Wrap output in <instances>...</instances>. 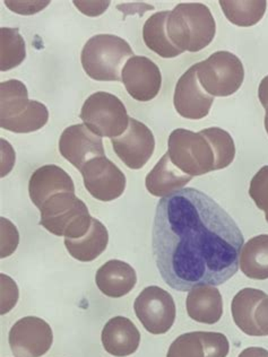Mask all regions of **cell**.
<instances>
[{
    "instance_id": "1",
    "label": "cell",
    "mask_w": 268,
    "mask_h": 357,
    "mask_svg": "<svg viewBox=\"0 0 268 357\" xmlns=\"http://www.w3.org/2000/svg\"><path fill=\"white\" fill-rule=\"evenodd\" d=\"M241 229L214 199L194 188L162 198L152 248L164 283L179 292L223 285L239 269Z\"/></svg>"
},
{
    "instance_id": "2",
    "label": "cell",
    "mask_w": 268,
    "mask_h": 357,
    "mask_svg": "<svg viewBox=\"0 0 268 357\" xmlns=\"http://www.w3.org/2000/svg\"><path fill=\"white\" fill-rule=\"evenodd\" d=\"M167 32L179 50L198 52L214 40L216 23L206 5L179 3L169 13Z\"/></svg>"
},
{
    "instance_id": "3",
    "label": "cell",
    "mask_w": 268,
    "mask_h": 357,
    "mask_svg": "<svg viewBox=\"0 0 268 357\" xmlns=\"http://www.w3.org/2000/svg\"><path fill=\"white\" fill-rule=\"evenodd\" d=\"M128 42L112 34H98L82 50L84 72L94 81L120 82L124 63L134 57Z\"/></svg>"
},
{
    "instance_id": "4",
    "label": "cell",
    "mask_w": 268,
    "mask_h": 357,
    "mask_svg": "<svg viewBox=\"0 0 268 357\" xmlns=\"http://www.w3.org/2000/svg\"><path fill=\"white\" fill-rule=\"evenodd\" d=\"M168 154L179 170L193 178L220 170L213 144L202 131L173 130L168 140Z\"/></svg>"
},
{
    "instance_id": "5",
    "label": "cell",
    "mask_w": 268,
    "mask_h": 357,
    "mask_svg": "<svg viewBox=\"0 0 268 357\" xmlns=\"http://www.w3.org/2000/svg\"><path fill=\"white\" fill-rule=\"evenodd\" d=\"M40 225L51 234L80 238L91 229L93 218L83 200L72 192H60L49 198L40 208Z\"/></svg>"
},
{
    "instance_id": "6",
    "label": "cell",
    "mask_w": 268,
    "mask_h": 357,
    "mask_svg": "<svg viewBox=\"0 0 268 357\" xmlns=\"http://www.w3.org/2000/svg\"><path fill=\"white\" fill-rule=\"evenodd\" d=\"M80 118L89 130L100 137H120L128 129V112L119 98L107 92H96L87 98Z\"/></svg>"
},
{
    "instance_id": "7",
    "label": "cell",
    "mask_w": 268,
    "mask_h": 357,
    "mask_svg": "<svg viewBox=\"0 0 268 357\" xmlns=\"http://www.w3.org/2000/svg\"><path fill=\"white\" fill-rule=\"evenodd\" d=\"M195 67L200 85L213 98L232 96L244 83L241 60L229 51L214 52Z\"/></svg>"
},
{
    "instance_id": "8",
    "label": "cell",
    "mask_w": 268,
    "mask_h": 357,
    "mask_svg": "<svg viewBox=\"0 0 268 357\" xmlns=\"http://www.w3.org/2000/svg\"><path fill=\"white\" fill-rule=\"evenodd\" d=\"M134 310L140 324L153 335L168 333L176 320L172 295L158 286L144 289L135 300Z\"/></svg>"
},
{
    "instance_id": "9",
    "label": "cell",
    "mask_w": 268,
    "mask_h": 357,
    "mask_svg": "<svg viewBox=\"0 0 268 357\" xmlns=\"http://www.w3.org/2000/svg\"><path fill=\"white\" fill-rule=\"evenodd\" d=\"M81 173L87 190L100 202H112L125 192V174L107 156L87 162Z\"/></svg>"
},
{
    "instance_id": "10",
    "label": "cell",
    "mask_w": 268,
    "mask_h": 357,
    "mask_svg": "<svg viewBox=\"0 0 268 357\" xmlns=\"http://www.w3.org/2000/svg\"><path fill=\"white\" fill-rule=\"evenodd\" d=\"M9 346L16 357H41L48 353L54 333L48 322L38 317H25L9 331Z\"/></svg>"
},
{
    "instance_id": "11",
    "label": "cell",
    "mask_w": 268,
    "mask_h": 357,
    "mask_svg": "<svg viewBox=\"0 0 268 357\" xmlns=\"http://www.w3.org/2000/svg\"><path fill=\"white\" fill-rule=\"evenodd\" d=\"M111 144L117 156L131 170L145 167L154 154V135L147 125L134 118H131L128 129L120 137L111 139Z\"/></svg>"
},
{
    "instance_id": "12",
    "label": "cell",
    "mask_w": 268,
    "mask_h": 357,
    "mask_svg": "<svg viewBox=\"0 0 268 357\" xmlns=\"http://www.w3.org/2000/svg\"><path fill=\"white\" fill-rule=\"evenodd\" d=\"M121 82L134 100L149 102L156 98L161 89V70L149 58L134 56L122 69Z\"/></svg>"
},
{
    "instance_id": "13",
    "label": "cell",
    "mask_w": 268,
    "mask_h": 357,
    "mask_svg": "<svg viewBox=\"0 0 268 357\" xmlns=\"http://www.w3.org/2000/svg\"><path fill=\"white\" fill-rule=\"evenodd\" d=\"M59 152L80 171L93 158L105 156L102 138L85 125L70 126L63 131L59 139Z\"/></svg>"
},
{
    "instance_id": "14",
    "label": "cell",
    "mask_w": 268,
    "mask_h": 357,
    "mask_svg": "<svg viewBox=\"0 0 268 357\" xmlns=\"http://www.w3.org/2000/svg\"><path fill=\"white\" fill-rule=\"evenodd\" d=\"M214 98L200 85L196 67L191 66L182 75L174 89L173 105L179 116L191 120L203 119L211 111Z\"/></svg>"
},
{
    "instance_id": "15",
    "label": "cell",
    "mask_w": 268,
    "mask_h": 357,
    "mask_svg": "<svg viewBox=\"0 0 268 357\" xmlns=\"http://www.w3.org/2000/svg\"><path fill=\"white\" fill-rule=\"evenodd\" d=\"M60 192L75 194L74 181L61 167L49 164L33 172L29 182V194L38 208H41L49 198Z\"/></svg>"
},
{
    "instance_id": "16",
    "label": "cell",
    "mask_w": 268,
    "mask_h": 357,
    "mask_svg": "<svg viewBox=\"0 0 268 357\" xmlns=\"http://www.w3.org/2000/svg\"><path fill=\"white\" fill-rule=\"evenodd\" d=\"M102 344L112 356L126 357L134 354L140 347V333L134 322L125 317H114L102 331Z\"/></svg>"
},
{
    "instance_id": "17",
    "label": "cell",
    "mask_w": 268,
    "mask_h": 357,
    "mask_svg": "<svg viewBox=\"0 0 268 357\" xmlns=\"http://www.w3.org/2000/svg\"><path fill=\"white\" fill-rule=\"evenodd\" d=\"M96 283L109 298H119L129 294L137 283L134 268L121 260H110L98 268Z\"/></svg>"
},
{
    "instance_id": "18",
    "label": "cell",
    "mask_w": 268,
    "mask_h": 357,
    "mask_svg": "<svg viewBox=\"0 0 268 357\" xmlns=\"http://www.w3.org/2000/svg\"><path fill=\"white\" fill-rule=\"evenodd\" d=\"M186 307L188 316L195 321L214 325L223 314V300L215 286H197L188 293Z\"/></svg>"
},
{
    "instance_id": "19",
    "label": "cell",
    "mask_w": 268,
    "mask_h": 357,
    "mask_svg": "<svg viewBox=\"0 0 268 357\" xmlns=\"http://www.w3.org/2000/svg\"><path fill=\"white\" fill-rule=\"evenodd\" d=\"M193 176H187L171 162L169 154L162 156L161 160L155 164L152 170L145 178V185L149 194L154 197L170 196L177 191L184 189L191 181Z\"/></svg>"
},
{
    "instance_id": "20",
    "label": "cell",
    "mask_w": 268,
    "mask_h": 357,
    "mask_svg": "<svg viewBox=\"0 0 268 357\" xmlns=\"http://www.w3.org/2000/svg\"><path fill=\"white\" fill-rule=\"evenodd\" d=\"M109 243L107 227L93 218L89 232L80 238H65L66 249L69 255L78 261L89 262L96 260L105 252Z\"/></svg>"
},
{
    "instance_id": "21",
    "label": "cell",
    "mask_w": 268,
    "mask_h": 357,
    "mask_svg": "<svg viewBox=\"0 0 268 357\" xmlns=\"http://www.w3.org/2000/svg\"><path fill=\"white\" fill-rule=\"evenodd\" d=\"M267 294L260 289H244L237 293L231 304L233 321L238 326L239 329L248 336L260 337V329L257 328L253 314L257 305Z\"/></svg>"
},
{
    "instance_id": "22",
    "label": "cell",
    "mask_w": 268,
    "mask_h": 357,
    "mask_svg": "<svg viewBox=\"0 0 268 357\" xmlns=\"http://www.w3.org/2000/svg\"><path fill=\"white\" fill-rule=\"evenodd\" d=\"M239 267L248 278L268 280V234L255 236L244 244Z\"/></svg>"
},
{
    "instance_id": "23",
    "label": "cell",
    "mask_w": 268,
    "mask_h": 357,
    "mask_svg": "<svg viewBox=\"0 0 268 357\" xmlns=\"http://www.w3.org/2000/svg\"><path fill=\"white\" fill-rule=\"evenodd\" d=\"M169 10L153 14L147 18L143 27V39L147 48L162 58H176L184 54L172 45L167 32V21Z\"/></svg>"
},
{
    "instance_id": "24",
    "label": "cell",
    "mask_w": 268,
    "mask_h": 357,
    "mask_svg": "<svg viewBox=\"0 0 268 357\" xmlns=\"http://www.w3.org/2000/svg\"><path fill=\"white\" fill-rule=\"evenodd\" d=\"M224 15L237 26L256 25L265 15V0H220Z\"/></svg>"
},
{
    "instance_id": "25",
    "label": "cell",
    "mask_w": 268,
    "mask_h": 357,
    "mask_svg": "<svg viewBox=\"0 0 268 357\" xmlns=\"http://www.w3.org/2000/svg\"><path fill=\"white\" fill-rule=\"evenodd\" d=\"M30 103L24 83L10 79L0 84V121L12 120L24 114Z\"/></svg>"
},
{
    "instance_id": "26",
    "label": "cell",
    "mask_w": 268,
    "mask_h": 357,
    "mask_svg": "<svg viewBox=\"0 0 268 357\" xmlns=\"http://www.w3.org/2000/svg\"><path fill=\"white\" fill-rule=\"evenodd\" d=\"M27 58V47L18 29H0V70L8 72L21 65Z\"/></svg>"
},
{
    "instance_id": "27",
    "label": "cell",
    "mask_w": 268,
    "mask_h": 357,
    "mask_svg": "<svg viewBox=\"0 0 268 357\" xmlns=\"http://www.w3.org/2000/svg\"><path fill=\"white\" fill-rule=\"evenodd\" d=\"M49 120V111L43 103L31 101L24 114L14 119L0 121V127L15 134H29L43 128Z\"/></svg>"
},
{
    "instance_id": "28",
    "label": "cell",
    "mask_w": 268,
    "mask_h": 357,
    "mask_svg": "<svg viewBox=\"0 0 268 357\" xmlns=\"http://www.w3.org/2000/svg\"><path fill=\"white\" fill-rule=\"evenodd\" d=\"M167 357H209L203 331L184 333L171 344Z\"/></svg>"
},
{
    "instance_id": "29",
    "label": "cell",
    "mask_w": 268,
    "mask_h": 357,
    "mask_svg": "<svg viewBox=\"0 0 268 357\" xmlns=\"http://www.w3.org/2000/svg\"><path fill=\"white\" fill-rule=\"evenodd\" d=\"M200 131L206 135L213 144L218 156V169L223 170L229 167L230 164H232L233 160L236 158V145L231 135L218 127H211Z\"/></svg>"
},
{
    "instance_id": "30",
    "label": "cell",
    "mask_w": 268,
    "mask_h": 357,
    "mask_svg": "<svg viewBox=\"0 0 268 357\" xmlns=\"http://www.w3.org/2000/svg\"><path fill=\"white\" fill-rule=\"evenodd\" d=\"M249 196L257 207L265 213L268 222V165L262 167L251 178Z\"/></svg>"
},
{
    "instance_id": "31",
    "label": "cell",
    "mask_w": 268,
    "mask_h": 357,
    "mask_svg": "<svg viewBox=\"0 0 268 357\" xmlns=\"http://www.w3.org/2000/svg\"><path fill=\"white\" fill-rule=\"evenodd\" d=\"M1 258L12 255L20 242L17 229L8 220L1 218Z\"/></svg>"
},
{
    "instance_id": "32",
    "label": "cell",
    "mask_w": 268,
    "mask_h": 357,
    "mask_svg": "<svg viewBox=\"0 0 268 357\" xmlns=\"http://www.w3.org/2000/svg\"><path fill=\"white\" fill-rule=\"evenodd\" d=\"M1 278V314L9 312L15 307L18 300V289L10 277L0 275Z\"/></svg>"
},
{
    "instance_id": "33",
    "label": "cell",
    "mask_w": 268,
    "mask_h": 357,
    "mask_svg": "<svg viewBox=\"0 0 268 357\" xmlns=\"http://www.w3.org/2000/svg\"><path fill=\"white\" fill-rule=\"evenodd\" d=\"M49 3L50 1H5V5L12 12L17 13L20 15H34L48 6Z\"/></svg>"
},
{
    "instance_id": "34",
    "label": "cell",
    "mask_w": 268,
    "mask_h": 357,
    "mask_svg": "<svg viewBox=\"0 0 268 357\" xmlns=\"http://www.w3.org/2000/svg\"><path fill=\"white\" fill-rule=\"evenodd\" d=\"M75 6L77 7L84 15L100 16L107 10V7L110 5V1H77L75 0Z\"/></svg>"
},
{
    "instance_id": "35",
    "label": "cell",
    "mask_w": 268,
    "mask_h": 357,
    "mask_svg": "<svg viewBox=\"0 0 268 357\" xmlns=\"http://www.w3.org/2000/svg\"><path fill=\"white\" fill-rule=\"evenodd\" d=\"M253 320L262 336H268V295L260 301L253 314Z\"/></svg>"
},
{
    "instance_id": "36",
    "label": "cell",
    "mask_w": 268,
    "mask_h": 357,
    "mask_svg": "<svg viewBox=\"0 0 268 357\" xmlns=\"http://www.w3.org/2000/svg\"><path fill=\"white\" fill-rule=\"evenodd\" d=\"M258 98H260V103L266 110L265 129L268 135V75L260 82V89H258Z\"/></svg>"
},
{
    "instance_id": "37",
    "label": "cell",
    "mask_w": 268,
    "mask_h": 357,
    "mask_svg": "<svg viewBox=\"0 0 268 357\" xmlns=\"http://www.w3.org/2000/svg\"><path fill=\"white\" fill-rule=\"evenodd\" d=\"M238 357H268V351L262 347H249L242 351Z\"/></svg>"
}]
</instances>
